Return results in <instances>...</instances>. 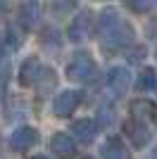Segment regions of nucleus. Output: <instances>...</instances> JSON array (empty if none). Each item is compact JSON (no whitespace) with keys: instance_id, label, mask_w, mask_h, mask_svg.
<instances>
[{"instance_id":"nucleus-19","label":"nucleus","mask_w":157,"mask_h":159,"mask_svg":"<svg viewBox=\"0 0 157 159\" xmlns=\"http://www.w3.org/2000/svg\"><path fill=\"white\" fill-rule=\"evenodd\" d=\"M152 7V2H129V10H133V12H148Z\"/></svg>"},{"instance_id":"nucleus-21","label":"nucleus","mask_w":157,"mask_h":159,"mask_svg":"<svg viewBox=\"0 0 157 159\" xmlns=\"http://www.w3.org/2000/svg\"><path fill=\"white\" fill-rule=\"evenodd\" d=\"M145 52V48H136V50H133V52H131V62H138L140 60V55Z\"/></svg>"},{"instance_id":"nucleus-10","label":"nucleus","mask_w":157,"mask_h":159,"mask_svg":"<svg viewBox=\"0 0 157 159\" xmlns=\"http://www.w3.org/2000/svg\"><path fill=\"white\" fill-rule=\"evenodd\" d=\"M40 62H38V57H26L24 62H21V66H19V83L21 86H31V83H36L38 81V76H40Z\"/></svg>"},{"instance_id":"nucleus-2","label":"nucleus","mask_w":157,"mask_h":159,"mask_svg":"<svg viewBox=\"0 0 157 159\" xmlns=\"http://www.w3.org/2000/svg\"><path fill=\"white\" fill-rule=\"evenodd\" d=\"M133 26H131L129 21H121L114 31H110L107 36L102 38V50H107V52H114V50H124V48H129L131 43H133Z\"/></svg>"},{"instance_id":"nucleus-23","label":"nucleus","mask_w":157,"mask_h":159,"mask_svg":"<svg viewBox=\"0 0 157 159\" xmlns=\"http://www.w3.org/2000/svg\"><path fill=\"white\" fill-rule=\"evenodd\" d=\"M0 57H2V36H0Z\"/></svg>"},{"instance_id":"nucleus-9","label":"nucleus","mask_w":157,"mask_h":159,"mask_svg":"<svg viewBox=\"0 0 157 159\" xmlns=\"http://www.w3.org/2000/svg\"><path fill=\"white\" fill-rule=\"evenodd\" d=\"M95 133H98V124L93 119H78L72 124V135L81 143H86V145L95 140Z\"/></svg>"},{"instance_id":"nucleus-5","label":"nucleus","mask_w":157,"mask_h":159,"mask_svg":"<svg viewBox=\"0 0 157 159\" xmlns=\"http://www.w3.org/2000/svg\"><path fill=\"white\" fill-rule=\"evenodd\" d=\"M36 143H38V131L33 126H19V128H14L12 135H10V147L17 150V152L31 150Z\"/></svg>"},{"instance_id":"nucleus-3","label":"nucleus","mask_w":157,"mask_h":159,"mask_svg":"<svg viewBox=\"0 0 157 159\" xmlns=\"http://www.w3.org/2000/svg\"><path fill=\"white\" fill-rule=\"evenodd\" d=\"M93 12L83 10V12H78L72 21H69V29H67V38L72 40V43H81V40L88 38V33L93 31Z\"/></svg>"},{"instance_id":"nucleus-24","label":"nucleus","mask_w":157,"mask_h":159,"mask_svg":"<svg viewBox=\"0 0 157 159\" xmlns=\"http://www.w3.org/2000/svg\"><path fill=\"white\" fill-rule=\"evenodd\" d=\"M31 159H48V157H43V154H38V157H31Z\"/></svg>"},{"instance_id":"nucleus-7","label":"nucleus","mask_w":157,"mask_h":159,"mask_svg":"<svg viewBox=\"0 0 157 159\" xmlns=\"http://www.w3.org/2000/svg\"><path fill=\"white\" fill-rule=\"evenodd\" d=\"M124 133H126V138H129L136 147H145L148 143H150V128H148L145 121H138V119L124 121Z\"/></svg>"},{"instance_id":"nucleus-13","label":"nucleus","mask_w":157,"mask_h":159,"mask_svg":"<svg viewBox=\"0 0 157 159\" xmlns=\"http://www.w3.org/2000/svg\"><path fill=\"white\" fill-rule=\"evenodd\" d=\"M131 114L138 121H157V107L145 98H138L131 102Z\"/></svg>"},{"instance_id":"nucleus-1","label":"nucleus","mask_w":157,"mask_h":159,"mask_svg":"<svg viewBox=\"0 0 157 159\" xmlns=\"http://www.w3.org/2000/svg\"><path fill=\"white\" fill-rule=\"evenodd\" d=\"M95 74H98V64H95V60H93L86 50L74 52L72 57H69V62H67V76L72 81L88 83V81L95 79Z\"/></svg>"},{"instance_id":"nucleus-25","label":"nucleus","mask_w":157,"mask_h":159,"mask_svg":"<svg viewBox=\"0 0 157 159\" xmlns=\"http://www.w3.org/2000/svg\"><path fill=\"white\" fill-rule=\"evenodd\" d=\"M83 159H93V157H83Z\"/></svg>"},{"instance_id":"nucleus-14","label":"nucleus","mask_w":157,"mask_h":159,"mask_svg":"<svg viewBox=\"0 0 157 159\" xmlns=\"http://www.w3.org/2000/svg\"><path fill=\"white\" fill-rule=\"evenodd\" d=\"M38 14H40L38 2H21L19 12H17V19H19V24L24 29H31L33 24H36V19H38Z\"/></svg>"},{"instance_id":"nucleus-6","label":"nucleus","mask_w":157,"mask_h":159,"mask_svg":"<svg viewBox=\"0 0 157 159\" xmlns=\"http://www.w3.org/2000/svg\"><path fill=\"white\" fill-rule=\"evenodd\" d=\"M129 83H131V74L126 66H112L110 74H107V88L114 98L124 95L129 90Z\"/></svg>"},{"instance_id":"nucleus-8","label":"nucleus","mask_w":157,"mask_h":159,"mask_svg":"<svg viewBox=\"0 0 157 159\" xmlns=\"http://www.w3.org/2000/svg\"><path fill=\"white\" fill-rule=\"evenodd\" d=\"M50 150L55 157L59 159H72L74 154H76V143H74V138L69 135V133H55L50 138Z\"/></svg>"},{"instance_id":"nucleus-18","label":"nucleus","mask_w":157,"mask_h":159,"mask_svg":"<svg viewBox=\"0 0 157 159\" xmlns=\"http://www.w3.org/2000/svg\"><path fill=\"white\" fill-rule=\"evenodd\" d=\"M7 43H10L12 50H17V48L21 45V33H19V26H17V24H10V26H7Z\"/></svg>"},{"instance_id":"nucleus-20","label":"nucleus","mask_w":157,"mask_h":159,"mask_svg":"<svg viewBox=\"0 0 157 159\" xmlns=\"http://www.w3.org/2000/svg\"><path fill=\"white\" fill-rule=\"evenodd\" d=\"M5 86H7V71L0 69V98H2V93H5Z\"/></svg>"},{"instance_id":"nucleus-4","label":"nucleus","mask_w":157,"mask_h":159,"mask_svg":"<svg viewBox=\"0 0 157 159\" xmlns=\"http://www.w3.org/2000/svg\"><path fill=\"white\" fill-rule=\"evenodd\" d=\"M81 98H83L81 90H62V93L55 98V102H52V112H55V116H59V119L72 116V114L76 112V107L81 105Z\"/></svg>"},{"instance_id":"nucleus-22","label":"nucleus","mask_w":157,"mask_h":159,"mask_svg":"<svg viewBox=\"0 0 157 159\" xmlns=\"http://www.w3.org/2000/svg\"><path fill=\"white\" fill-rule=\"evenodd\" d=\"M5 10H7V5H5V2H0V14L5 12Z\"/></svg>"},{"instance_id":"nucleus-12","label":"nucleus","mask_w":157,"mask_h":159,"mask_svg":"<svg viewBox=\"0 0 157 159\" xmlns=\"http://www.w3.org/2000/svg\"><path fill=\"white\" fill-rule=\"evenodd\" d=\"M102 157L105 159H131V154L119 135H110L102 143Z\"/></svg>"},{"instance_id":"nucleus-15","label":"nucleus","mask_w":157,"mask_h":159,"mask_svg":"<svg viewBox=\"0 0 157 159\" xmlns=\"http://www.w3.org/2000/svg\"><path fill=\"white\" fill-rule=\"evenodd\" d=\"M155 86H157V74H155V69H152V66H145L143 71L138 74L136 90H138V93H150Z\"/></svg>"},{"instance_id":"nucleus-17","label":"nucleus","mask_w":157,"mask_h":159,"mask_svg":"<svg viewBox=\"0 0 157 159\" xmlns=\"http://www.w3.org/2000/svg\"><path fill=\"white\" fill-rule=\"evenodd\" d=\"M112 121H114V109H112V107H100V109H98V116H95L98 128H107Z\"/></svg>"},{"instance_id":"nucleus-16","label":"nucleus","mask_w":157,"mask_h":159,"mask_svg":"<svg viewBox=\"0 0 157 159\" xmlns=\"http://www.w3.org/2000/svg\"><path fill=\"white\" fill-rule=\"evenodd\" d=\"M36 83H38L40 95H45L48 90H52V88H55V83H57V76H55V71H52V69H43Z\"/></svg>"},{"instance_id":"nucleus-11","label":"nucleus","mask_w":157,"mask_h":159,"mask_svg":"<svg viewBox=\"0 0 157 159\" xmlns=\"http://www.w3.org/2000/svg\"><path fill=\"white\" fill-rule=\"evenodd\" d=\"M95 21H98V33H100V38H105L107 33L114 31V29H117L124 19L117 14V10H114V7H107V10H102V12L98 14V19H95Z\"/></svg>"}]
</instances>
